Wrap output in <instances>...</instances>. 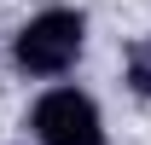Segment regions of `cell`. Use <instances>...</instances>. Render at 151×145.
<instances>
[{"mask_svg": "<svg viewBox=\"0 0 151 145\" xmlns=\"http://www.w3.org/2000/svg\"><path fill=\"white\" fill-rule=\"evenodd\" d=\"M81 47H87V18L70 12V6H52V12H41V18H29L18 29L12 64L23 75H64L81 58Z\"/></svg>", "mask_w": 151, "mask_h": 145, "instance_id": "cell-1", "label": "cell"}, {"mask_svg": "<svg viewBox=\"0 0 151 145\" xmlns=\"http://www.w3.org/2000/svg\"><path fill=\"white\" fill-rule=\"evenodd\" d=\"M29 128H35L41 145H105V122H99V105L76 87H52L41 93L35 110H29Z\"/></svg>", "mask_w": 151, "mask_h": 145, "instance_id": "cell-2", "label": "cell"}, {"mask_svg": "<svg viewBox=\"0 0 151 145\" xmlns=\"http://www.w3.org/2000/svg\"><path fill=\"white\" fill-rule=\"evenodd\" d=\"M128 87L139 93V99H151V35H139L128 47Z\"/></svg>", "mask_w": 151, "mask_h": 145, "instance_id": "cell-3", "label": "cell"}]
</instances>
